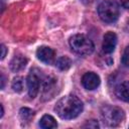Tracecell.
I'll use <instances>...</instances> for the list:
<instances>
[{
  "label": "cell",
  "mask_w": 129,
  "mask_h": 129,
  "mask_svg": "<svg viewBox=\"0 0 129 129\" xmlns=\"http://www.w3.org/2000/svg\"><path fill=\"white\" fill-rule=\"evenodd\" d=\"M36 56L40 61H42V62H44L46 64H50V63H52L54 61L55 52L51 47L40 46L36 50Z\"/></svg>",
  "instance_id": "cell-6"
},
{
  "label": "cell",
  "mask_w": 129,
  "mask_h": 129,
  "mask_svg": "<svg viewBox=\"0 0 129 129\" xmlns=\"http://www.w3.org/2000/svg\"><path fill=\"white\" fill-rule=\"evenodd\" d=\"M116 44H117V35L112 31H108L107 33H105L102 44V48L104 52L106 53L113 52L116 47Z\"/></svg>",
  "instance_id": "cell-8"
},
{
  "label": "cell",
  "mask_w": 129,
  "mask_h": 129,
  "mask_svg": "<svg viewBox=\"0 0 129 129\" xmlns=\"http://www.w3.org/2000/svg\"><path fill=\"white\" fill-rule=\"evenodd\" d=\"M115 93L120 100L129 103V81L123 82L120 85H118Z\"/></svg>",
  "instance_id": "cell-10"
},
{
  "label": "cell",
  "mask_w": 129,
  "mask_h": 129,
  "mask_svg": "<svg viewBox=\"0 0 129 129\" xmlns=\"http://www.w3.org/2000/svg\"><path fill=\"white\" fill-rule=\"evenodd\" d=\"M85 128H99V123L96 120H88L85 125H83Z\"/></svg>",
  "instance_id": "cell-16"
},
{
  "label": "cell",
  "mask_w": 129,
  "mask_h": 129,
  "mask_svg": "<svg viewBox=\"0 0 129 129\" xmlns=\"http://www.w3.org/2000/svg\"><path fill=\"white\" fill-rule=\"evenodd\" d=\"M116 3L120 6H122L123 8L129 9V0H116Z\"/></svg>",
  "instance_id": "cell-17"
},
{
  "label": "cell",
  "mask_w": 129,
  "mask_h": 129,
  "mask_svg": "<svg viewBox=\"0 0 129 129\" xmlns=\"http://www.w3.org/2000/svg\"><path fill=\"white\" fill-rule=\"evenodd\" d=\"M12 89L16 93H21L23 90V79L21 77H16L12 81Z\"/></svg>",
  "instance_id": "cell-14"
},
{
  "label": "cell",
  "mask_w": 129,
  "mask_h": 129,
  "mask_svg": "<svg viewBox=\"0 0 129 129\" xmlns=\"http://www.w3.org/2000/svg\"><path fill=\"white\" fill-rule=\"evenodd\" d=\"M122 63L124 64V67L129 68V45L125 48L123 55H122Z\"/></svg>",
  "instance_id": "cell-15"
},
{
  "label": "cell",
  "mask_w": 129,
  "mask_h": 129,
  "mask_svg": "<svg viewBox=\"0 0 129 129\" xmlns=\"http://www.w3.org/2000/svg\"><path fill=\"white\" fill-rule=\"evenodd\" d=\"M39 127L43 129H52L57 127V123L51 115H44L39 120Z\"/></svg>",
  "instance_id": "cell-11"
},
{
  "label": "cell",
  "mask_w": 129,
  "mask_h": 129,
  "mask_svg": "<svg viewBox=\"0 0 129 129\" xmlns=\"http://www.w3.org/2000/svg\"><path fill=\"white\" fill-rule=\"evenodd\" d=\"M3 114H4V109H3V105H1V115H0V117H2Z\"/></svg>",
  "instance_id": "cell-20"
},
{
  "label": "cell",
  "mask_w": 129,
  "mask_h": 129,
  "mask_svg": "<svg viewBox=\"0 0 129 129\" xmlns=\"http://www.w3.org/2000/svg\"><path fill=\"white\" fill-rule=\"evenodd\" d=\"M98 14L104 22H115L119 17V8L117 3L112 0H105L101 2L98 6Z\"/></svg>",
  "instance_id": "cell-3"
},
{
  "label": "cell",
  "mask_w": 129,
  "mask_h": 129,
  "mask_svg": "<svg viewBox=\"0 0 129 129\" xmlns=\"http://www.w3.org/2000/svg\"><path fill=\"white\" fill-rule=\"evenodd\" d=\"M4 84H5V77L3 74H1V89L4 88Z\"/></svg>",
  "instance_id": "cell-19"
},
{
  "label": "cell",
  "mask_w": 129,
  "mask_h": 129,
  "mask_svg": "<svg viewBox=\"0 0 129 129\" xmlns=\"http://www.w3.org/2000/svg\"><path fill=\"white\" fill-rule=\"evenodd\" d=\"M100 78L97 74L93 73V72H89L86 73L83 77H82V85L84 86L85 89L87 90H95L99 87L100 85Z\"/></svg>",
  "instance_id": "cell-7"
},
{
  "label": "cell",
  "mask_w": 129,
  "mask_h": 129,
  "mask_svg": "<svg viewBox=\"0 0 129 129\" xmlns=\"http://www.w3.org/2000/svg\"><path fill=\"white\" fill-rule=\"evenodd\" d=\"M1 50H2V53H1V59H4V57L6 56V52H7V48L4 44H1Z\"/></svg>",
  "instance_id": "cell-18"
},
{
  "label": "cell",
  "mask_w": 129,
  "mask_h": 129,
  "mask_svg": "<svg viewBox=\"0 0 129 129\" xmlns=\"http://www.w3.org/2000/svg\"><path fill=\"white\" fill-rule=\"evenodd\" d=\"M34 116V111L29 108H21L19 111V117L23 122H28Z\"/></svg>",
  "instance_id": "cell-13"
},
{
  "label": "cell",
  "mask_w": 129,
  "mask_h": 129,
  "mask_svg": "<svg viewBox=\"0 0 129 129\" xmlns=\"http://www.w3.org/2000/svg\"><path fill=\"white\" fill-rule=\"evenodd\" d=\"M70 46L73 51L81 55H89L94 51V43L84 34H75L70 38Z\"/></svg>",
  "instance_id": "cell-2"
},
{
  "label": "cell",
  "mask_w": 129,
  "mask_h": 129,
  "mask_svg": "<svg viewBox=\"0 0 129 129\" xmlns=\"http://www.w3.org/2000/svg\"><path fill=\"white\" fill-rule=\"evenodd\" d=\"M102 118L104 120V123H106L108 126L115 127L121 124L125 119L124 111L115 106H105L102 108L101 111Z\"/></svg>",
  "instance_id": "cell-4"
},
{
  "label": "cell",
  "mask_w": 129,
  "mask_h": 129,
  "mask_svg": "<svg viewBox=\"0 0 129 129\" xmlns=\"http://www.w3.org/2000/svg\"><path fill=\"white\" fill-rule=\"evenodd\" d=\"M27 58L23 55H20V54H17L15 55L11 61H10V69L12 72H19L21 70H23L26 64H27Z\"/></svg>",
  "instance_id": "cell-9"
},
{
  "label": "cell",
  "mask_w": 129,
  "mask_h": 129,
  "mask_svg": "<svg viewBox=\"0 0 129 129\" xmlns=\"http://www.w3.org/2000/svg\"><path fill=\"white\" fill-rule=\"evenodd\" d=\"M72 60L68 56H60L56 61V67L61 71H67L71 68Z\"/></svg>",
  "instance_id": "cell-12"
},
{
  "label": "cell",
  "mask_w": 129,
  "mask_h": 129,
  "mask_svg": "<svg viewBox=\"0 0 129 129\" xmlns=\"http://www.w3.org/2000/svg\"><path fill=\"white\" fill-rule=\"evenodd\" d=\"M83 108V102L78 97L68 95L56 102L54 111L61 119L70 120L78 117L82 113Z\"/></svg>",
  "instance_id": "cell-1"
},
{
  "label": "cell",
  "mask_w": 129,
  "mask_h": 129,
  "mask_svg": "<svg viewBox=\"0 0 129 129\" xmlns=\"http://www.w3.org/2000/svg\"><path fill=\"white\" fill-rule=\"evenodd\" d=\"M27 90H28V95L30 98H35L36 95L38 94L39 88L41 86V80L39 75H37L34 71H30L28 77H27Z\"/></svg>",
  "instance_id": "cell-5"
}]
</instances>
